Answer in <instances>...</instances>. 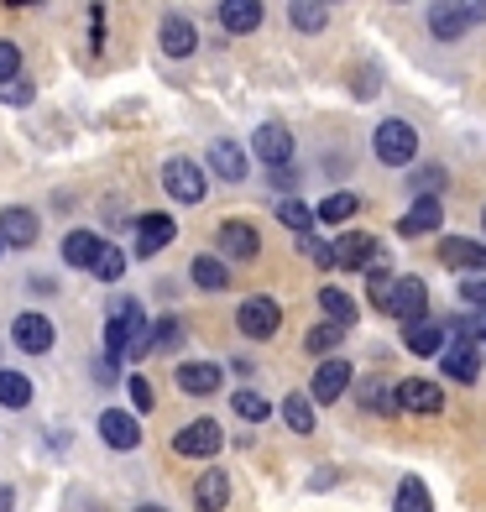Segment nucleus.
I'll return each mask as SVG.
<instances>
[{
  "label": "nucleus",
  "instance_id": "6",
  "mask_svg": "<svg viewBox=\"0 0 486 512\" xmlns=\"http://www.w3.org/2000/svg\"><path fill=\"white\" fill-rule=\"evenodd\" d=\"M351 382L356 377H351V361H345V356L319 361L314 382H309V403H335V398H345V387H351Z\"/></svg>",
  "mask_w": 486,
  "mask_h": 512
},
{
  "label": "nucleus",
  "instance_id": "20",
  "mask_svg": "<svg viewBox=\"0 0 486 512\" xmlns=\"http://www.w3.org/2000/svg\"><path fill=\"white\" fill-rule=\"evenodd\" d=\"M403 345L413 356H439V351H445V324H434V319L403 324Z\"/></svg>",
  "mask_w": 486,
  "mask_h": 512
},
{
  "label": "nucleus",
  "instance_id": "19",
  "mask_svg": "<svg viewBox=\"0 0 486 512\" xmlns=\"http://www.w3.org/2000/svg\"><path fill=\"white\" fill-rule=\"evenodd\" d=\"M178 387L189 392V398H210V392H220V366L215 361H183Z\"/></svg>",
  "mask_w": 486,
  "mask_h": 512
},
{
  "label": "nucleus",
  "instance_id": "9",
  "mask_svg": "<svg viewBox=\"0 0 486 512\" xmlns=\"http://www.w3.org/2000/svg\"><path fill=\"white\" fill-rule=\"evenodd\" d=\"M215 241H220V251L230 256V262H251V256L262 251V236H257V225H251V220H225L215 230Z\"/></svg>",
  "mask_w": 486,
  "mask_h": 512
},
{
  "label": "nucleus",
  "instance_id": "23",
  "mask_svg": "<svg viewBox=\"0 0 486 512\" xmlns=\"http://www.w3.org/2000/svg\"><path fill=\"white\" fill-rule=\"evenodd\" d=\"M95 256H100V236H95V230H68V236H63V262L68 267L89 272V267H95Z\"/></svg>",
  "mask_w": 486,
  "mask_h": 512
},
{
  "label": "nucleus",
  "instance_id": "15",
  "mask_svg": "<svg viewBox=\"0 0 486 512\" xmlns=\"http://www.w3.org/2000/svg\"><path fill=\"white\" fill-rule=\"evenodd\" d=\"M439 262L455 267V272H486V246L466 241V236H445L439 241Z\"/></svg>",
  "mask_w": 486,
  "mask_h": 512
},
{
  "label": "nucleus",
  "instance_id": "36",
  "mask_svg": "<svg viewBox=\"0 0 486 512\" xmlns=\"http://www.w3.org/2000/svg\"><path fill=\"white\" fill-rule=\"evenodd\" d=\"M288 21H293L298 32H319L324 21H330V6H304V0H293V6H288Z\"/></svg>",
  "mask_w": 486,
  "mask_h": 512
},
{
  "label": "nucleus",
  "instance_id": "25",
  "mask_svg": "<svg viewBox=\"0 0 486 512\" xmlns=\"http://www.w3.org/2000/svg\"><path fill=\"white\" fill-rule=\"evenodd\" d=\"M210 168H215L225 183H241V178H246V147H236V142H215V147H210Z\"/></svg>",
  "mask_w": 486,
  "mask_h": 512
},
{
  "label": "nucleus",
  "instance_id": "28",
  "mask_svg": "<svg viewBox=\"0 0 486 512\" xmlns=\"http://www.w3.org/2000/svg\"><path fill=\"white\" fill-rule=\"evenodd\" d=\"M189 272H194V288H204V293H220V288H230V272H225L220 256H194Z\"/></svg>",
  "mask_w": 486,
  "mask_h": 512
},
{
  "label": "nucleus",
  "instance_id": "21",
  "mask_svg": "<svg viewBox=\"0 0 486 512\" xmlns=\"http://www.w3.org/2000/svg\"><path fill=\"white\" fill-rule=\"evenodd\" d=\"M225 502H230V476L225 471H204L194 481V507L199 512H225Z\"/></svg>",
  "mask_w": 486,
  "mask_h": 512
},
{
  "label": "nucleus",
  "instance_id": "18",
  "mask_svg": "<svg viewBox=\"0 0 486 512\" xmlns=\"http://www.w3.org/2000/svg\"><path fill=\"white\" fill-rule=\"evenodd\" d=\"M439 225H445V204H439V199H413L408 215L398 220V230H403L408 241L413 236H429V230H439Z\"/></svg>",
  "mask_w": 486,
  "mask_h": 512
},
{
  "label": "nucleus",
  "instance_id": "11",
  "mask_svg": "<svg viewBox=\"0 0 486 512\" xmlns=\"http://www.w3.org/2000/svg\"><path fill=\"white\" fill-rule=\"evenodd\" d=\"M392 398H398L403 413H439V408H445V392H439L434 382H424V377L398 382V387H392Z\"/></svg>",
  "mask_w": 486,
  "mask_h": 512
},
{
  "label": "nucleus",
  "instance_id": "10",
  "mask_svg": "<svg viewBox=\"0 0 486 512\" xmlns=\"http://www.w3.org/2000/svg\"><path fill=\"white\" fill-rule=\"evenodd\" d=\"M157 42H162V53H168V58H189L199 48V32H194L189 16L168 11V16H162V27H157Z\"/></svg>",
  "mask_w": 486,
  "mask_h": 512
},
{
  "label": "nucleus",
  "instance_id": "26",
  "mask_svg": "<svg viewBox=\"0 0 486 512\" xmlns=\"http://www.w3.org/2000/svg\"><path fill=\"white\" fill-rule=\"evenodd\" d=\"M220 21H225V32H257L262 27V6L257 0H225Z\"/></svg>",
  "mask_w": 486,
  "mask_h": 512
},
{
  "label": "nucleus",
  "instance_id": "41",
  "mask_svg": "<svg viewBox=\"0 0 486 512\" xmlns=\"http://www.w3.org/2000/svg\"><path fill=\"white\" fill-rule=\"evenodd\" d=\"M298 251H304V256H314V262H319L324 272L335 267V256H330V246H324V241L314 236V230H309V236H298Z\"/></svg>",
  "mask_w": 486,
  "mask_h": 512
},
{
  "label": "nucleus",
  "instance_id": "47",
  "mask_svg": "<svg viewBox=\"0 0 486 512\" xmlns=\"http://www.w3.org/2000/svg\"><path fill=\"white\" fill-rule=\"evenodd\" d=\"M136 512H168V507H152V502H147V507H136Z\"/></svg>",
  "mask_w": 486,
  "mask_h": 512
},
{
  "label": "nucleus",
  "instance_id": "43",
  "mask_svg": "<svg viewBox=\"0 0 486 512\" xmlns=\"http://www.w3.org/2000/svg\"><path fill=\"white\" fill-rule=\"evenodd\" d=\"M0 100H6V105H32L37 89H32L27 79H11V84H0Z\"/></svg>",
  "mask_w": 486,
  "mask_h": 512
},
{
  "label": "nucleus",
  "instance_id": "4",
  "mask_svg": "<svg viewBox=\"0 0 486 512\" xmlns=\"http://www.w3.org/2000/svg\"><path fill=\"white\" fill-rule=\"evenodd\" d=\"M162 189H168L178 204H199L204 199V168L189 157H168L162 162Z\"/></svg>",
  "mask_w": 486,
  "mask_h": 512
},
{
  "label": "nucleus",
  "instance_id": "14",
  "mask_svg": "<svg viewBox=\"0 0 486 512\" xmlns=\"http://www.w3.org/2000/svg\"><path fill=\"white\" fill-rule=\"evenodd\" d=\"M100 439L110 450H136L142 445V424H136L131 413H121V408H105L100 413Z\"/></svg>",
  "mask_w": 486,
  "mask_h": 512
},
{
  "label": "nucleus",
  "instance_id": "42",
  "mask_svg": "<svg viewBox=\"0 0 486 512\" xmlns=\"http://www.w3.org/2000/svg\"><path fill=\"white\" fill-rule=\"evenodd\" d=\"M126 392H131L136 413H152V408H157V398H152V382H147V377H131V382H126Z\"/></svg>",
  "mask_w": 486,
  "mask_h": 512
},
{
  "label": "nucleus",
  "instance_id": "12",
  "mask_svg": "<svg viewBox=\"0 0 486 512\" xmlns=\"http://www.w3.org/2000/svg\"><path fill=\"white\" fill-rule=\"evenodd\" d=\"M330 256H335V267H345V272H366V262L377 256V241L366 236V230H345V236L330 246Z\"/></svg>",
  "mask_w": 486,
  "mask_h": 512
},
{
  "label": "nucleus",
  "instance_id": "13",
  "mask_svg": "<svg viewBox=\"0 0 486 512\" xmlns=\"http://www.w3.org/2000/svg\"><path fill=\"white\" fill-rule=\"evenodd\" d=\"M16 345H21V351H27V356H48L53 351V319L48 314H16Z\"/></svg>",
  "mask_w": 486,
  "mask_h": 512
},
{
  "label": "nucleus",
  "instance_id": "39",
  "mask_svg": "<svg viewBox=\"0 0 486 512\" xmlns=\"http://www.w3.org/2000/svg\"><path fill=\"white\" fill-rule=\"evenodd\" d=\"M152 351H178V340H183V324L178 319H162V324H152Z\"/></svg>",
  "mask_w": 486,
  "mask_h": 512
},
{
  "label": "nucleus",
  "instance_id": "22",
  "mask_svg": "<svg viewBox=\"0 0 486 512\" xmlns=\"http://www.w3.org/2000/svg\"><path fill=\"white\" fill-rule=\"evenodd\" d=\"M136 230H142V236H136V251H142V256H157L162 246L178 236V225L168 215H142V220H136Z\"/></svg>",
  "mask_w": 486,
  "mask_h": 512
},
{
  "label": "nucleus",
  "instance_id": "32",
  "mask_svg": "<svg viewBox=\"0 0 486 512\" xmlns=\"http://www.w3.org/2000/svg\"><path fill=\"white\" fill-rule=\"evenodd\" d=\"M356 209H361V199H356V194H330V199H324V204L314 209V220H324V225H345V220L356 215Z\"/></svg>",
  "mask_w": 486,
  "mask_h": 512
},
{
  "label": "nucleus",
  "instance_id": "45",
  "mask_svg": "<svg viewBox=\"0 0 486 512\" xmlns=\"http://www.w3.org/2000/svg\"><path fill=\"white\" fill-rule=\"evenodd\" d=\"M293 183H298L293 168H272V189H293Z\"/></svg>",
  "mask_w": 486,
  "mask_h": 512
},
{
  "label": "nucleus",
  "instance_id": "33",
  "mask_svg": "<svg viewBox=\"0 0 486 512\" xmlns=\"http://www.w3.org/2000/svg\"><path fill=\"white\" fill-rule=\"evenodd\" d=\"M100 277V283H121L126 277V251L121 246H100V256H95V267H89Z\"/></svg>",
  "mask_w": 486,
  "mask_h": 512
},
{
  "label": "nucleus",
  "instance_id": "2",
  "mask_svg": "<svg viewBox=\"0 0 486 512\" xmlns=\"http://www.w3.org/2000/svg\"><path fill=\"white\" fill-rule=\"evenodd\" d=\"M220 445H225V429L215 424V418H194V424H183L173 434V450L183 460H210V455H220Z\"/></svg>",
  "mask_w": 486,
  "mask_h": 512
},
{
  "label": "nucleus",
  "instance_id": "37",
  "mask_svg": "<svg viewBox=\"0 0 486 512\" xmlns=\"http://www.w3.org/2000/svg\"><path fill=\"white\" fill-rule=\"evenodd\" d=\"M340 340H345V330H340V324H314V330L304 335V345H309V356H330V351H335Z\"/></svg>",
  "mask_w": 486,
  "mask_h": 512
},
{
  "label": "nucleus",
  "instance_id": "27",
  "mask_svg": "<svg viewBox=\"0 0 486 512\" xmlns=\"http://www.w3.org/2000/svg\"><path fill=\"white\" fill-rule=\"evenodd\" d=\"M392 512H434V497L419 476H403L398 481V497H392Z\"/></svg>",
  "mask_w": 486,
  "mask_h": 512
},
{
  "label": "nucleus",
  "instance_id": "24",
  "mask_svg": "<svg viewBox=\"0 0 486 512\" xmlns=\"http://www.w3.org/2000/svg\"><path fill=\"white\" fill-rule=\"evenodd\" d=\"M319 309H324V324H340V330H351V324H356V298L345 293V288L324 283L319 288Z\"/></svg>",
  "mask_w": 486,
  "mask_h": 512
},
{
  "label": "nucleus",
  "instance_id": "16",
  "mask_svg": "<svg viewBox=\"0 0 486 512\" xmlns=\"http://www.w3.org/2000/svg\"><path fill=\"white\" fill-rule=\"evenodd\" d=\"M439 366H445V377L450 382H476L481 377V351L476 345H466V340H455V345H445V351H439Z\"/></svg>",
  "mask_w": 486,
  "mask_h": 512
},
{
  "label": "nucleus",
  "instance_id": "7",
  "mask_svg": "<svg viewBox=\"0 0 486 512\" xmlns=\"http://www.w3.org/2000/svg\"><path fill=\"white\" fill-rule=\"evenodd\" d=\"M481 16H486V6H429V32L439 42H455V37H466Z\"/></svg>",
  "mask_w": 486,
  "mask_h": 512
},
{
  "label": "nucleus",
  "instance_id": "30",
  "mask_svg": "<svg viewBox=\"0 0 486 512\" xmlns=\"http://www.w3.org/2000/svg\"><path fill=\"white\" fill-rule=\"evenodd\" d=\"M277 220H283L288 230H293V236H309V230H314V209L304 204V199H277Z\"/></svg>",
  "mask_w": 486,
  "mask_h": 512
},
{
  "label": "nucleus",
  "instance_id": "31",
  "mask_svg": "<svg viewBox=\"0 0 486 512\" xmlns=\"http://www.w3.org/2000/svg\"><path fill=\"white\" fill-rule=\"evenodd\" d=\"M283 418H288L293 434H314V403L304 398V392H288L283 398Z\"/></svg>",
  "mask_w": 486,
  "mask_h": 512
},
{
  "label": "nucleus",
  "instance_id": "40",
  "mask_svg": "<svg viewBox=\"0 0 486 512\" xmlns=\"http://www.w3.org/2000/svg\"><path fill=\"white\" fill-rule=\"evenodd\" d=\"M11 79H21V48L0 37V84H11Z\"/></svg>",
  "mask_w": 486,
  "mask_h": 512
},
{
  "label": "nucleus",
  "instance_id": "17",
  "mask_svg": "<svg viewBox=\"0 0 486 512\" xmlns=\"http://www.w3.org/2000/svg\"><path fill=\"white\" fill-rule=\"evenodd\" d=\"M0 246H37V215L32 209H0Z\"/></svg>",
  "mask_w": 486,
  "mask_h": 512
},
{
  "label": "nucleus",
  "instance_id": "8",
  "mask_svg": "<svg viewBox=\"0 0 486 512\" xmlns=\"http://www.w3.org/2000/svg\"><path fill=\"white\" fill-rule=\"evenodd\" d=\"M251 152H257L267 168H288L293 162V131L283 121H267V126H257V136H251Z\"/></svg>",
  "mask_w": 486,
  "mask_h": 512
},
{
  "label": "nucleus",
  "instance_id": "34",
  "mask_svg": "<svg viewBox=\"0 0 486 512\" xmlns=\"http://www.w3.org/2000/svg\"><path fill=\"white\" fill-rule=\"evenodd\" d=\"M0 403L6 408H27L32 403V382L21 371H0Z\"/></svg>",
  "mask_w": 486,
  "mask_h": 512
},
{
  "label": "nucleus",
  "instance_id": "3",
  "mask_svg": "<svg viewBox=\"0 0 486 512\" xmlns=\"http://www.w3.org/2000/svg\"><path fill=\"white\" fill-rule=\"evenodd\" d=\"M277 324H283V309H277V298H267V293L246 298V304L236 309V330H241L246 340H272Z\"/></svg>",
  "mask_w": 486,
  "mask_h": 512
},
{
  "label": "nucleus",
  "instance_id": "1",
  "mask_svg": "<svg viewBox=\"0 0 486 512\" xmlns=\"http://www.w3.org/2000/svg\"><path fill=\"white\" fill-rule=\"evenodd\" d=\"M372 152H377V162H387V168H408V162L419 157V131H413L408 121H382L377 136H372Z\"/></svg>",
  "mask_w": 486,
  "mask_h": 512
},
{
  "label": "nucleus",
  "instance_id": "38",
  "mask_svg": "<svg viewBox=\"0 0 486 512\" xmlns=\"http://www.w3.org/2000/svg\"><path fill=\"white\" fill-rule=\"evenodd\" d=\"M408 189H413V199H439V189H445V168H419L408 178Z\"/></svg>",
  "mask_w": 486,
  "mask_h": 512
},
{
  "label": "nucleus",
  "instance_id": "46",
  "mask_svg": "<svg viewBox=\"0 0 486 512\" xmlns=\"http://www.w3.org/2000/svg\"><path fill=\"white\" fill-rule=\"evenodd\" d=\"M11 502H16V497H11V486H0V512H11Z\"/></svg>",
  "mask_w": 486,
  "mask_h": 512
},
{
  "label": "nucleus",
  "instance_id": "44",
  "mask_svg": "<svg viewBox=\"0 0 486 512\" xmlns=\"http://www.w3.org/2000/svg\"><path fill=\"white\" fill-rule=\"evenodd\" d=\"M460 298H466L471 309H486V277H466V283H460Z\"/></svg>",
  "mask_w": 486,
  "mask_h": 512
},
{
  "label": "nucleus",
  "instance_id": "48",
  "mask_svg": "<svg viewBox=\"0 0 486 512\" xmlns=\"http://www.w3.org/2000/svg\"><path fill=\"white\" fill-rule=\"evenodd\" d=\"M0 251H6V246H0Z\"/></svg>",
  "mask_w": 486,
  "mask_h": 512
},
{
  "label": "nucleus",
  "instance_id": "35",
  "mask_svg": "<svg viewBox=\"0 0 486 512\" xmlns=\"http://www.w3.org/2000/svg\"><path fill=\"white\" fill-rule=\"evenodd\" d=\"M230 408H236V418H246V424H262V418L272 413V403L262 398V392H251V387H241L236 398H230Z\"/></svg>",
  "mask_w": 486,
  "mask_h": 512
},
{
  "label": "nucleus",
  "instance_id": "5",
  "mask_svg": "<svg viewBox=\"0 0 486 512\" xmlns=\"http://www.w3.org/2000/svg\"><path fill=\"white\" fill-rule=\"evenodd\" d=\"M387 314L403 319V324L429 319V288H424V277H398V283H392V298H387Z\"/></svg>",
  "mask_w": 486,
  "mask_h": 512
},
{
  "label": "nucleus",
  "instance_id": "29",
  "mask_svg": "<svg viewBox=\"0 0 486 512\" xmlns=\"http://www.w3.org/2000/svg\"><path fill=\"white\" fill-rule=\"evenodd\" d=\"M356 398H361V408H366V413H392V408H398V398H392V387H387L382 377L356 382Z\"/></svg>",
  "mask_w": 486,
  "mask_h": 512
}]
</instances>
